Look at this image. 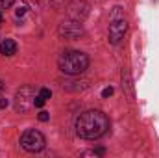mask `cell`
Masks as SVG:
<instances>
[{
    "instance_id": "obj_16",
    "label": "cell",
    "mask_w": 159,
    "mask_h": 158,
    "mask_svg": "<svg viewBox=\"0 0 159 158\" xmlns=\"http://www.w3.org/2000/svg\"><path fill=\"white\" fill-rule=\"evenodd\" d=\"M94 155H104V149H102V147H100V149H96V151H94Z\"/></svg>"
},
{
    "instance_id": "obj_13",
    "label": "cell",
    "mask_w": 159,
    "mask_h": 158,
    "mask_svg": "<svg viewBox=\"0 0 159 158\" xmlns=\"http://www.w3.org/2000/svg\"><path fill=\"white\" fill-rule=\"evenodd\" d=\"M48 119H50L48 112H41V114H39V121H43V123H44V121H48Z\"/></svg>"
},
{
    "instance_id": "obj_11",
    "label": "cell",
    "mask_w": 159,
    "mask_h": 158,
    "mask_svg": "<svg viewBox=\"0 0 159 158\" xmlns=\"http://www.w3.org/2000/svg\"><path fill=\"white\" fill-rule=\"evenodd\" d=\"M13 2H15V0H0V9H7V7H11Z\"/></svg>"
},
{
    "instance_id": "obj_17",
    "label": "cell",
    "mask_w": 159,
    "mask_h": 158,
    "mask_svg": "<svg viewBox=\"0 0 159 158\" xmlns=\"http://www.w3.org/2000/svg\"><path fill=\"white\" fill-rule=\"evenodd\" d=\"M2 89H4V84H2V82H0V93H2Z\"/></svg>"
},
{
    "instance_id": "obj_1",
    "label": "cell",
    "mask_w": 159,
    "mask_h": 158,
    "mask_svg": "<svg viewBox=\"0 0 159 158\" xmlns=\"http://www.w3.org/2000/svg\"><path fill=\"white\" fill-rule=\"evenodd\" d=\"M109 128V119L100 110H89L80 114L76 119V134L83 140H96Z\"/></svg>"
},
{
    "instance_id": "obj_4",
    "label": "cell",
    "mask_w": 159,
    "mask_h": 158,
    "mask_svg": "<svg viewBox=\"0 0 159 158\" xmlns=\"http://www.w3.org/2000/svg\"><path fill=\"white\" fill-rule=\"evenodd\" d=\"M34 99H35L34 87L32 86H22L17 91V95H15V108H17V112L26 114L28 110H32L34 108Z\"/></svg>"
},
{
    "instance_id": "obj_5",
    "label": "cell",
    "mask_w": 159,
    "mask_h": 158,
    "mask_svg": "<svg viewBox=\"0 0 159 158\" xmlns=\"http://www.w3.org/2000/svg\"><path fill=\"white\" fill-rule=\"evenodd\" d=\"M67 15H69L70 21H76V22L85 21V17L89 15V4L83 2V0H72V2H69Z\"/></svg>"
},
{
    "instance_id": "obj_9",
    "label": "cell",
    "mask_w": 159,
    "mask_h": 158,
    "mask_svg": "<svg viewBox=\"0 0 159 158\" xmlns=\"http://www.w3.org/2000/svg\"><path fill=\"white\" fill-rule=\"evenodd\" d=\"M46 101L41 97V95H35V99H34V106H37V108H43V104H44Z\"/></svg>"
},
{
    "instance_id": "obj_19",
    "label": "cell",
    "mask_w": 159,
    "mask_h": 158,
    "mask_svg": "<svg viewBox=\"0 0 159 158\" xmlns=\"http://www.w3.org/2000/svg\"><path fill=\"white\" fill-rule=\"evenodd\" d=\"M0 22H2V13H0Z\"/></svg>"
},
{
    "instance_id": "obj_14",
    "label": "cell",
    "mask_w": 159,
    "mask_h": 158,
    "mask_svg": "<svg viewBox=\"0 0 159 158\" xmlns=\"http://www.w3.org/2000/svg\"><path fill=\"white\" fill-rule=\"evenodd\" d=\"M15 13H17V17H22V15H24V13H26V7H24V6H22V7H19V9H17V11H15Z\"/></svg>"
},
{
    "instance_id": "obj_7",
    "label": "cell",
    "mask_w": 159,
    "mask_h": 158,
    "mask_svg": "<svg viewBox=\"0 0 159 158\" xmlns=\"http://www.w3.org/2000/svg\"><path fill=\"white\" fill-rule=\"evenodd\" d=\"M59 36H61V37H67V39H78L80 36H83L81 24L76 22V21L61 22V24H59Z\"/></svg>"
},
{
    "instance_id": "obj_6",
    "label": "cell",
    "mask_w": 159,
    "mask_h": 158,
    "mask_svg": "<svg viewBox=\"0 0 159 158\" xmlns=\"http://www.w3.org/2000/svg\"><path fill=\"white\" fill-rule=\"evenodd\" d=\"M126 30H128V22H126L124 17L111 19V22H109V41L113 45H119L126 36Z\"/></svg>"
},
{
    "instance_id": "obj_18",
    "label": "cell",
    "mask_w": 159,
    "mask_h": 158,
    "mask_svg": "<svg viewBox=\"0 0 159 158\" xmlns=\"http://www.w3.org/2000/svg\"><path fill=\"white\" fill-rule=\"evenodd\" d=\"M28 2H32V4H35V2H39V0H28Z\"/></svg>"
},
{
    "instance_id": "obj_10",
    "label": "cell",
    "mask_w": 159,
    "mask_h": 158,
    "mask_svg": "<svg viewBox=\"0 0 159 158\" xmlns=\"http://www.w3.org/2000/svg\"><path fill=\"white\" fill-rule=\"evenodd\" d=\"M39 95L44 99V101H46V99H50V97H52V91H50L48 87H43V89L39 91Z\"/></svg>"
},
{
    "instance_id": "obj_12",
    "label": "cell",
    "mask_w": 159,
    "mask_h": 158,
    "mask_svg": "<svg viewBox=\"0 0 159 158\" xmlns=\"http://www.w3.org/2000/svg\"><path fill=\"white\" fill-rule=\"evenodd\" d=\"M111 95H113V87H106V89L102 91V97H104V99H107V97H111Z\"/></svg>"
},
{
    "instance_id": "obj_15",
    "label": "cell",
    "mask_w": 159,
    "mask_h": 158,
    "mask_svg": "<svg viewBox=\"0 0 159 158\" xmlns=\"http://www.w3.org/2000/svg\"><path fill=\"white\" fill-rule=\"evenodd\" d=\"M7 104H9V101H7V99H4V97H2V99H0V108H6V106H7Z\"/></svg>"
},
{
    "instance_id": "obj_8",
    "label": "cell",
    "mask_w": 159,
    "mask_h": 158,
    "mask_svg": "<svg viewBox=\"0 0 159 158\" xmlns=\"http://www.w3.org/2000/svg\"><path fill=\"white\" fill-rule=\"evenodd\" d=\"M17 52V43L13 39H4L0 43V54L4 56H13Z\"/></svg>"
},
{
    "instance_id": "obj_2",
    "label": "cell",
    "mask_w": 159,
    "mask_h": 158,
    "mask_svg": "<svg viewBox=\"0 0 159 158\" xmlns=\"http://www.w3.org/2000/svg\"><path fill=\"white\" fill-rule=\"evenodd\" d=\"M57 65L65 75H81L89 65V58L80 50H67L57 58Z\"/></svg>"
},
{
    "instance_id": "obj_3",
    "label": "cell",
    "mask_w": 159,
    "mask_h": 158,
    "mask_svg": "<svg viewBox=\"0 0 159 158\" xmlns=\"http://www.w3.org/2000/svg\"><path fill=\"white\" fill-rule=\"evenodd\" d=\"M44 143H46L44 136L34 128L22 132V136H20V147L28 153H39L41 149H44Z\"/></svg>"
}]
</instances>
